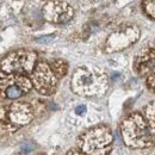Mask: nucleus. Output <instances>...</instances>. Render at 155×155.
<instances>
[{"instance_id": "obj_8", "label": "nucleus", "mask_w": 155, "mask_h": 155, "mask_svg": "<svg viewBox=\"0 0 155 155\" xmlns=\"http://www.w3.org/2000/svg\"><path fill=\"white\" fill-rule=\"evenodd\" d=\"M10 117L13 123L17 124H26L32 118V110L28 104L17 103L11 107Z\"/></svg>"}, {"instance_id": "obj_11", "label": "nucleus", "mask_w": 155, "mask_h": 155, "mask_svg": "<svg viewBox=\"0 0 155 155\" xmlns=\"http://www.w3.org/2000/svg\"><path fill=\"white\" fill-rule=\"evenodd\" d=\"M143 8L149 17L155 18V0H143Z\"/></svg>"}, {"instance_id": "obj_9", "label": "nucleus", "mask_w": 155, "mask_h": 155, "mask_svg": "<svg viewBox=\"0 0 155 155\" xmlns=\"http://www.w3.org/2000/svg\"><path fill=\"white\" fill-rule=\"evenodd\" d=\"M146 112H147V118H148V122H149L150 133L155 137V101L147 106Z\"/></svg>"}, {"instance_id": "obj_7", "label": "nucleus", "mask_w": 155, "mask_h": 155, "mask_svg": "<svg viewBox=\"0 0 155 155\" xmlns=\"http://www.w3.org/2000/svg\"><path fill=\"white\" fill-rule=\"evenodd\" d=\"M96 85L94 75L86 68L78 69L73 77V90L78 93L91 94Z\"/></svg>"}, {"instance_id": "obj_6", "label": "nucleus", "mask_w": 155, "mask_h": 155, "mask_svg": "<svg viewBox=\"0 0 155 155\" xmlns=\"http://www.w3.org/2000/svg\"><path fill=\"white\" fill-rule=\"evenodd\" d=\"M44 17L49 21L64 24L72 19L73 17V8L62 1H51L49 2L44 8Z\"/></svg>"}, {"instance_id": "obj_4", "label": "nucleus", "mask_w": 155, "mask_h": 155, "mask_svg": "<svg viewBox=\"0 0 155 155\" xmlns=\"http://www.w3.org/2000/svg\"><path fill=\"white\" fill-rule=\"evenodd\" d=\"M32 81L35 87L42 94H51L56 88V77L54 71L45 63L39 62L34 71Z\"/></svg>"}, {"instance_id": "obj_12", "label": "nucleus", "mask_w": 155, "mask_h": 155, "mask_svg": "<svg viewBox=\"0 0 155 155\" xmlns=\"http://www.w3.org/2000/svg\"><path fill=\"white\" fill-rule=\"evenodd\" d=\"M86 112V106L85 105H79L75 107V114L77 115H84Z\"/></svg>"}, {"instance_id": "obj_3", "label": "nucleus", "mask_w": 155, "mask_h": 155, "mask_svg": "<svg viewBox=\"0 0 155 155\" xmlns=\"http://www.w3.org/2000/svg\"><path fill=\"white\" fill-rule=\"evenodd\" d=\"M36 55L30 51H16L2 61V69L7 73H29L34 69Z\"/></svg>"}, {"instance_id": "obj_2", "label": "nucleus", "mask_w": 155, "mask_h": 155, "mask_svg": "<svg viewBox=\"0 0 155 155\" xmlns=\"http://www.w3.org/2000/svg\"><path fill=\"white\" fill-rule=\"evenodd\" d=\"M112 142V135L109 128L98 127L81 136L79 147L86 155H107Z\"/></svg>"}, {"instance_id": "obj_1", "label": "nucleus", "mask_w": 155, "mask_h": 155, "mask_svg": "<svg viewBox=\"0 0 155 155\" xmlns=\"http://www.w3.org/2000/svg\"><path fill=\"white\" fill-rule=\"evenodd\" d=\"M122 135L124 142L133 148L149 147L153 144L150 129L140 114H133L123 122Z\"/></svg>"}, {"instance_id": "obj_13", "label": "nucleus", "mask_w": 155, "mask_h": 155, "mask_svg": "<svg viewBox=\"0 0 155 155\" xmlns=\"http://www.w3.org/2000/svg\"><path fill=\"white\" fill-rule=\"evenodd\" d=\"M53 38H54V36H43L41 38H37L36 41L39 42V43H47V42H50Z\"/></svg>"}, {"instance_id": "obj_14", "label": "nucleus", "mask_w": 155, "mask_h": 155, "mask_svg": "<svg viewBox=\"0 0 155 155\" xmlns=\"http://www.w3.org/2000/svg\"><path fill=\"white\" fill-rule=\"evenodd\" d=\"M68 155H84L82 153H80V152H78V150H71Z\"/></svg>"}, {"instance_id": "obj_10", "label": "nucleus", "mask_w": 155, "mask_h": 155, "mask_svg": "<svg viewBox=\"0 0 155 155\" xmlns=\"http://www.w3.org/2000/svg\"><path fill=\"white\" fill-rule=\"evenodd\" d=\"M51 67H53L54 73L58 74V77H63L66 74V72H67V64L63 61H60V60L58 61H54Z\"/></svg>"}, {"instance_id": "obj_5", "label": "nucleus", "mask_w": 155, "mask_h": 155, "mask_svg": "<svg viewBox=\"0 0 155 155\" xmlns=\"http://www.w3.org/2000/svg\"><path fill=\"white\" fill-rule=\"evenodd\" d=\"M31 82L25 77H8L0 74V91L8 99H18L29 92Z\"/></svg>"}]
</instances>
